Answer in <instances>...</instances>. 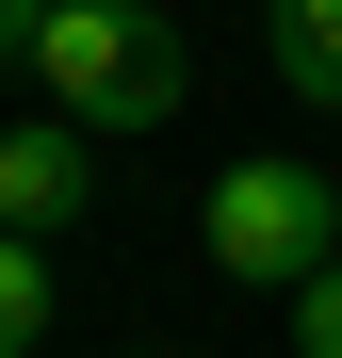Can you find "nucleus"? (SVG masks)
Returning <instances> with one entry per match:
<instances>
[{
    "label": "nucleus",
    "mask_w": 342,
    "mask_h": 358,
    "mask_svg": "<svg viewBox=\"0 0 342 358\" xmlns=\"http://www.w3.org/2000/svg\"><path fill=\"white\" fill-rule=\"evenodd\" d=\"M33 17H49V0H0V66H17V49H33Z\"/></svg>",
    "instance_id": "0eeeda50"
},
{
    "label": "nucleus",
    "mask_w": 342,
    "mask_h": 358,
    "mask_svg": "<svg viewBox=\"0 0 342 358\" xmlns=\"http://www.w3.org/2000/svg\"><path fill=\"white\" fill-rule=\"evenodd\" d=\"M33 342H49V245L0 228V358H33Z\"/></svg>",
    "instance_id": "39448f33"
},
{
    "label": "nucleus",
    "mask_w": 342,
    "mask_h": 358,
    "mask_svg": "<svg viewBox=\"0 0 342 358\" xmlns=\"http://www.w3.org/2000/svg\"><path fill=\"white\" fill-rule=\"evenodd\" d=\"M261 33H277V82H294L310 114H342V0H277Z\"/></svg>",
    "instance_id": "20e7f679"
},
{
    "label": "nucleus",
    "mask_w": 342,
    "mask_h": 358,
    "mask_svg": "<svg viewBox=\"0 0 342 358\" xmlns=\"http://www.w3.org/2000/svg\"><path fill=\"white\" fill-rule=\"evenodd\" d=\"M17 66L49 82V114H82L98 147L163 131V114H180V82H196V66H180V33H163V0H49Z\"/></svg>",
    "instance_id": "f257e3e1"
},
{
    "label": "nucleus",
    "mask_w": 342,
    "mask_h": 358,
    "mask_svg": "<svg viewBox=\"0 0 342 358\" xmlns=\"http://www.w3.org/2000/svg\"><path fill=\"white\" fill-rule=\"evenodd\" d=\"M326 245H342V163H228L212 179V261L245 293H294Z\"/></svg>",
    "instance_id": "f03ea898"
},
{
    "label": "nucleus",
    "mask_w": 342,
    "mask_h": 358,
    "mask_svg": "<svg viewBox=\"0 0 342 358\" xmlns=\"http://www.w3.org/2000/svg\"><path fill=\"white\" fill-rule=\"evenodd\" d=\"M294 358H342V245L294 277Z\"/></svg>",
    "instance_id": "423d86ee"
},
{
    "label": "nucleus",
    "mask_w": 342,
    "mask_h": 358,
    "mask_svg": "<svg viewBox=\"0 0 342 358\" xmlns=\"http://www.w3.org/2000/svg\"><path fill=\"white\" fill-rule=\"evenodd\" d=\"M82 196H98V131H82V114H33V131H0V228H33V245H49Z\"/></svg>",
    "instance_id": "7ed1b4c3"
}]
</instances>
